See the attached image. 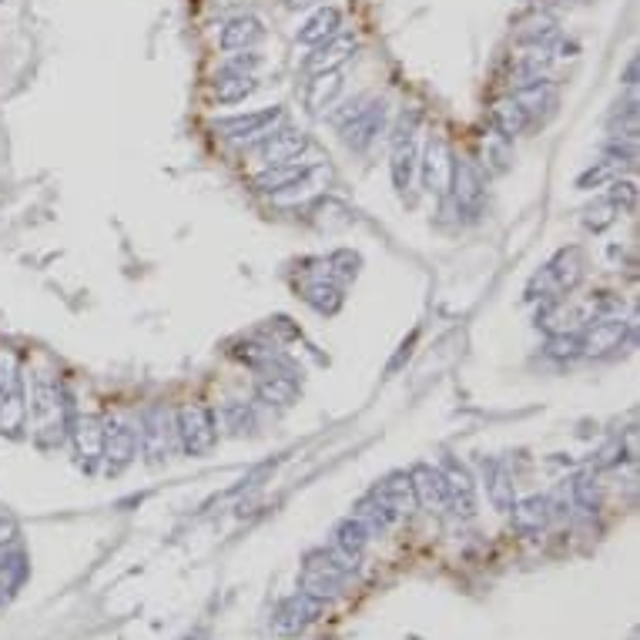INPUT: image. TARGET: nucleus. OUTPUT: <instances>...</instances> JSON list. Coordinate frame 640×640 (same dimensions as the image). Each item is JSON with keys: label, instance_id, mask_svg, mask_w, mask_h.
I'll return each instance as SVG.
<instances>
[{"label": "nucleus", "instance_id": "1", "mask_svg": "<svg viewBox=\"0 0 640 640\" xmlns=\"http://www.w3.org/2000/svg\"><path fill=\"white\" fill-rule=\"evenodd\" d=\"M27 413H31V429H34V443L41 450H54L68 439L71 426V409L68 396H64L61 382H57L51 372H41L31 386V403H27Z\"/></svg>", "mask_w": 640, "mask_h": 640}, {"label": "nucleus", "instance_id": "2", "mask_svg": "<svg viewBox=\"0 0 640 640\" xmlns=\"http://www.w3.org/2000/svg\"><path fill=\"white\" fill-rule=\"evenodd\" d=\"M27 389L24 372L14 352H0V433L21 436L27 423Z\"/></svg>", "mask_w": 640, "mask_h": 640}, {"label": "nucleus", "instance_id": "3", "mask_svg": "<svg viewBox=\"0 0 640 640\" xmlns=\"http://www.w3.org/2000/svg\"><path fill=\"white\" fill-rule=\"evenodd\" d=\"M178 429H175V413L165 403H155L141 413V453L148 456L151 466L165 463L175 453Z\"/></svg>", "mask_w": 640, "mask_h": 640}, {"label": "nucleus", "instance_id": "4", "mask_svg": "<svg viewBox=\"0 0 640 640\" xmlns=\"http://www.w3.org/2000/svg\"><path fill=\"white\" fill-rule=\"evenodd\" d=\"M178 443L188 456H208L215 450V413L202 403H185L175 413Z\"/></svg>", "mask_w": 640, "mask_h": 640}, {"label": "nucleus", "instance_id": "5", "mask_svg": "<svg viewBox=\"0 0 640 640\" xmlns=\"http://www.w3.org/2000/svg\"><path fill=\"white\" fill-rule=\"evenodd\" d=\"M450 195H453V202L463 215H480V208L486 202V181H483L480 165H476L473 158L453 155Z\"/></svg>", "mask_w": 640, "mask_h": 640}, {"label": "nucleus", "instance_id": "6", "mask_svg": "<svg viewBox=\"0 0 640 640\" xmlns=\"http://www.w3.org/2000/svg\"><path fill=\"white\" fill-rule=\"evenodd\" d=\"M419 168H423V188L429 195L446 198L450 195V178H453V151L446 145L443 135H433L426 141V151L419 158Z\"/></svg>", "mask_w": 640, "mask_h": 640}, {"label": "nucleus", "instance_id": "7", "mask_svg": "<svg viewBox=\"0 0 640 640\" xmlns=\"http://www.w3.org/2000/svg\"><path fill=\"white\" fill-rule=\"evenodd\" d=\"M339 128H342V141H346L352 151H366L372 141L382 135V128H386V101L369 98L346 124H339Z\"/></svg>", "mask_w": 640, "mask_h": 640}, {"label": "nucleus", "instance_id": "8", "mask_svg": "<svg viewBox=\"0 0 640 640\" xmlns=\"http://www.w3.org/2000/svg\"><path fill=\"white\" fill-rule=\"evenodd\" d=\"M627 342V322L617 315H597L580 336V356H610Z\"/></svg>", "mask_w": 640, "mask_h": 640}, {"label": "nucleus", "instance_id": "9", "mask_svg": "<svg viewBox=\"0 0 640 640\" xmlns=\"http://www.w3.org/2000/svg\"><path fill=\"white\" fill-rule=\"evenodd\" d=\"M135 453H138L135 429H131L128 423H121V419H111V423H104L101 460H104V470H108V476H118L124 466H131Z\"/></svg>", "mask_w": 640, "mask_h": 640}, {"label": "nucleus", "instance_id": "10", "mask_svg": "<svg viewBox=\"0 0 640 640\" xmlns=\"http://www.w3.org/2000/svg\"><path fill=\"white\" fill-rule=\"evenodd\" d=\"M68 436L74 443V453H78V463L91 473L104 450V423L98 416H71Z\"/></svg>", "mask_w": 640, "mask_h": 640}, {"label": "nucleus", "instance_id": "11", "mask_svg": "<svg viewBox=\"0 0 640 640\" xmlns=\"http://www.w3.org/2000/svg\"><path fill=\"white\" fill-rule=\"evenodd\" d=\"M356 34H332L322 44L312 47V54L305 57V71L309 74H322V71H339L342 64L356 54Z\"/></svg>", "mask_w": 640, "mask_h": 640}, {"label": "nucleus", "instance_id": "12", "mask_svg": "<svg viewBox=\"0 0 640 640\" xmlns=\"http://www.w3.org/2000/svg\"><path fill=\"white\" fill-rule=\"evenodd\" d=\"M279 121H282V108H262L252 114H238V118L218 121V131H222L228 141H248V138H265Z\"/></svg>", "mask_w": 640, "mask_h": 640}, {"label": "nucleus", "instance_id": "13", "mask_svg": "<svg viewBox=\"0 0 640 640\" xmlns=\"http://www.w3.org/2000/svg\"><path fill=\"white\" fill-rule=\"evenodd\" d=\"M332 185V165H326V161H319V165H309L305 168V175L299 181H292L289 188L279 191L275 198V205H299V202H309V198L322 195Z\"/></svg>", "mask_w": 640, "mask_h": 640}, {"label": "nucleus", "instance_id": "14", "mask_svg": "<svg viewBox=\"0 0 640 640\" xmlns=\"http://www.w3.org/2000/svg\"><path fill=\"white\" fill-rule=\"evenodd\" d=\"M309 148V138L302 135V131H292V128H282V131H272V135H265V141L259 145V155L265 165H292L295 158L302 155V151Z\"/></svg>", "mask_w": 640, "mask_h": 640}, {"label": "nucleus", "instance_id": "15", "mask_svg": "<svg viewBox=\"0 0 640 640\" xmlns=\"http://www.w3.org/2000/svg\"><path fill=\"white\" fill-rule=\"evenodd\" d=\"M584 272H587V262H584V252H580L577 245L560 248V252L553 255V262L547 265L550 282L557 285L560 295H567V292L577 289V285L584 282Z\"/></svg>", "mask_w": 640, "mask_h": 640}, {"label": "nucleus", "instance_id": "16", "mask_svg": "<svg viewBox=\"0 0 640 640\" xmlns=\"http://www.w3.org/2000/svg\"><path fill=\"white\" fill-rule=\"evenodd\" d=\"M513 101H517L520 108L527 111V118L533 124V121H547V118H553V114H557L560 94H557V88H553L547 78H543V81L527 84V88H517Z\"/></svg>", "mask_w": 640, "mask_h": 640}, {"label": "nucleus", "instance_id": "17", "mask_svg": "<svg viewBox=\"0 0 640 640\" xmlns=\"http://www.w3.org/2000/svg\"><path fill=\"white\" fill-rule=\"evenodd\" d=\"M265 37V24L252 14H238L222 27V47L225 51H252Z\"/></svg>", "mask_w": 640, "mask_h": 640}, {"label": "nucleus", "instance_id": "18", "mask_svg": "<svg viewBox=\"0 0 640 640\" xmlns=\"http://www.w3.org/2000/svg\"><path fill=\"white\" fill-rule=\"evenodd\" d=\"M409 483H413V493L423 500V506L429 510H443L446 503H450V496H446V480L443 473L433 470V466L419 463L413 466V473H409Z\"/></svg>", "mask_w": 640, "mask_h": 640}, {"label": "nucleus", "instance_id": "19", "mask_svg": "<svg viewBox=\"0 0 640 640\" xmlns=\"http://www.w3.org/2000/svg\"><path fill=\"white\" fill-rule=\"evenodd\" d=\"M342 84H346V78H342V71L312 74L309 91H305V108H309L312 114H322L326 108H332V101H336L339 94H342Z\"/></svg>", "mask_w": 640, "mask_h": 640}, {"label": "nucleus", "instance_id": "20", "mask_svg": "<svg viewBox=\"0 0 640 640\" xmlns=\"http://www.w3.org/2000/svg\"><path fill=\"white\" fill-rule=\"evenodd\" d=\"M339 27H342V14H339V7H319L309 21L302 24V31H299V44L305 47H315V44H322L326 37L332 34H339Z\"/></svg>", "mask_w": 640, "mask_h": 640}, {"label": "nucleus", "instance_id": "21", "mask_svg": "<svg viewBox=\"0 0 640 640\" xmlns=\"http://www.w3.org/2000/svg\"><path fill=\"white\" fill-rule=\"evenodd\" d=\"M443 480H446V496L460 506L463 513H470V506H473V480H470V473H466V466L463 463H456L453 456H446L443 460Z\"/></svg>", "mask_w": 640, "mask_h": 640}, {"label": "nucleus", "instance_id": "22", "mask_svg": "<svg viewBox=\"0 0 640 640\" xmlns=\"http://www.w3.org/2000/svg\"><path fill=\"white\" fill-rule=\"evenodd\" d=\"M419 165V151H416V138H406V141H396L393 145V161H389V171H393V185L396 191H409L413 185V171Z\"/></svg>", "mask_w": 640, "mask_h": 640}, {"label": "nucleus", "instance_id": "23", "mask_svg": "<svg viewBox=\"0 0 640 640\" xmlns=\"http://www.w3.org/2000/svg\"><path fill=\"white\" fill-rule=\"evenodd\" d=\"M295 396H299V382L292 372H269L259 382V399L269 406H292Z\"/></svg>", "mask_w": 640, "mask_h": 640}, {"label": "nucleus", "instance_id": "24", "mask_svg": "<svg viewBox=\"0 0 640 640\" xmlns=\"http://www.w3.org/2000/svg\"><path fill=\"white\" fill-rule=\"evenodd\" d=\"M527 128H530V118H527V111H523L517 101H513V98L496 101V108H493V131H500L503 138H517Z\"/></svg>", "mask_w": 640, "mask_h": 640}, {"label": "nucleus", "instance_id": "25", "mask_svg": "<svg viewBox=\"0 0 640 640\" xmlns=\"http://www.w3.org/2000/svg\"><path fill=\"white\" fill-rule=\"evenodd\" d=\"M413 483H409L406 473H393L386 483L376 490V500L386 506V510H399V513H409V506H413Z\"/></svg>", "mask_w": 640, "mask_h": 640}, {"label": "nucleus", "instance_id": "26", "mask_svg": "<svg viewBox=\"0 0 640 640\" xmlns=\"http://www.w3.org/2000/svg\"><path fill=\"white\" fill-rule=\"evenodd\" d=\"M305 168L309 165H299V161H292V165H272L269 171L255 175V188L265 191V195H279V191H285L292 181H299L305 175Z\"/></svg>", "mask_w": 640, "mask_h": 640}, {"label": "nucleus", "instance_id": "27", "mask_svg": "<svg viewBox=\"0 0 640 640\" xmlns=\"http://www.w3.org/2000/svg\"><path fill=\"white\" fill-rule=\"evenodd\" d=\"M252 91H255L252 74H238V71H225L222 68V74H218V81H215V94H218V101H222V104L245 101Z\"/></svg>", "mask_w": 640, "mask_h": 640}, {"label": "nucleus", "instance_id": "28", "mask_svg": "<svg viewBox=\"0 0 640 640\" xmlns=\"http://www.w3.org/2000/svg\"><path fill=\"white\" fill-rule=\"evenodd\" d=\"M480 151H483V165L490 175H503L510 168V138H503L500 131H490V135L480 138Z\"/></svg>", "mask_w": 640, "mask_h": 640}, {"label": "nucleus", "instance_id": "29", "mask_svg": "<svg viewBox=\"0 0 640 640\" xmlns=\"http://www.w3.org/2000/svg\"><path fill=\"white\" fill-rule=\"evenodd\" d=\"M305 302L312 305L315 312H322V315H336L342 309V289L339 285H332V282H312V285H305Z\"/></svg>", "mask_w": 640, "mask_h": 640}, {"label": "nucleus", "instance_id": "30", "mask_svg": "<svg viewBox=\"0 0 640 640\" xmlns=\"http://www.w3.org/2000/svg\"><path fill=\"white\" fill-rule=\"evenodd\" d=\"M312 222L319 228H326V232H336V228H346L352 222L349 208L336 202V198H319V202L312 205Z\"/></svg>", "mask_w": 640, "mask_h": 640}, {"label": "nucleus", "instance_id": "31", "mask_svg": "<svg viewBox=\"0 0 640 640\" xmlns=\"http://www.w3.org/2000/svg\"><path fill=\"white\" fill-rule=\"evenodd\" d=\"M483 476H486V483H490L493 503L506 510V506L513 503V483H510V476H506L503 463L500 460H483Z\"/></svg>", "mask_w": 640, "mask_h": 640}, {"label": "nucleus", "instance_id": "32", "mask_svg": "<svg viewBox=\"0 0 640 640\" xmlns=\"http://www.w3.org/2000/svg\"><path fill=\"white\" fill-rule=\"evenodd\" d=\"M607 202L617 208V215L624 212H637V181L630 178H614L610 181V191H607Z\"/></svg>", "mask_w": 640, "mask_h": 640}, {"label": "nucleus", "instance_id": "33", "mask_svg": "<svg viewBox=\"0 0 640 640\" xmlns=\"http://www.w3.org/2000/svg\"><path fill=\"white\" fill-rule=\"evenodd\" d=\"M617 171H620V165L614 158H600L597 165H590L584 175L577 178V188H584V191H590V188H600V185H607V181H614L617 178Z\"/></svg>", "mask_w": 640, "mask_h": 640}, {"label": "nucleus", "instance_id": "34", "mask_svg": "<svg viewBox=\"0 0 640 640\" xmlns=\"http://www.w3.org/2000/svg\"><path fill=\"white\" fill-rule=\"evenodd\" d=\"M537 326L547 329V336H560V332H567V326H570V312L563 309L560 302H547V305H540V312H537Z\"/></svg>", "mask_w": 640, "mask_h": 640}, {"label": "nucleus", "instance_id": "35", "mask_svg": "<svg viewBox=\"0 0 640 640\" xmlns=\"http://www.w3.org/2000/svg\"><path fill=\"white\" fill-rule=\"evenodd\" d=\"M557 37H560V31H557V21H553V17H537V21L523 31V41L533 44V47H547V51Z\"/></svg>", "mask_w": 640, "mask_h": 640}, {"label": "nucleus", "instance_id": "36", "mask_svg": "<svg viewBox=\"0 0 640 640\" xmlns=\"http://www.w3.org/2000/svg\"><path fill=\"white\" fill-rule=\"evenodd\" d=\"M604 155L614 158L617 165L624 161V165L634 168V165H637V138H630V135H614V138H610L607 145H604Z\"/></svg>", "mask_w": 640, "mask_h": 640}, {"label": "nucleus", "instance_id": "37", "mask_svg": "<svg viewBox=\"0 0 640 640\" xmlns=\"http://www.w3.org/2000/svg\"><path fill=\"white\" fill-rule=\"evenodd\" d=\"M614 218H617V208L610 205L607 198H600V202L584 208V225L590 228V232H604L607 225H614Z\"/></svg>", "mask_w": 640, "mask_h": 640}, {"label": "nucleus", "instance_id": "38", "mask_svg": "<svg viewBox=\"0 0 640 640\" xmlns=\"http://www.w3.org/2000/svg\"><path fill=\"white\" fill-rule=\"evenodd\" d=\"M614 135H630V138H637V98L630 94V98L624 104H617V111H614Z\"/></svg>", "mask_w": 640, "mask_h": 640}, {"label": "nucleus", "instance_id": "39", "mask_svg": "<svg viewBox=\"0 0 640 640\" xmlns=\"http://www.w3.org/2000/svg\"><path fill=\"white\" fill-rule=\"evenodd\" d=\"M547 356L550 359H577L580 356V336L577 332H560V336L547 339Z\"/></svg>", "mask_w": 640, "mask_h": 640}, {"label": "nucleus", "instance_id": "40", "mask_svg": "<svg viewBox=\"0 0 640 640\" xmlns=\"http://www.w3.org/2000/svg\"><path fill=\"white\" fill-rule=\"evenodd\" d=\"M547 500H540V496H530V500H523L517 506V520L523 523V527H537V523H543V517H547Z\"/></svg>", "mask_w": 640, "mask_h": 640}, {"label": "nucleus", "instance_id": "41", "mask_svg": "<svg viewBox=\"0 0 640 640\" xmlns=\"http://www.w3.org/2000/svg\"><path fill=\"white\" fill-rule=\"evenodd\" d=\"M329 265H332V269H336V275H339V279H356V275H359V265H362V259H359L356 252H349V248H342V252H336V255H332V259H329Z\"/></svg>", "mask_w": 640, "mask_h": 640}, {"label": "nucleus", "instance_id": "42", "mask_svg": "<svg viewBox=\"0 0 640 640\" xmlns=\"http://www.w3.org/2000/svg\"><path fill=\"white\" fill-rule=\"evenodd\" d=\"M222 416L228 419V426H232L235 433H245V429H252V426H255L252 409H248L245 403H228V406L222 409Z\"/></svg>", "mask_w": 640, "mask_h": 640}, {"label": "nucleus", "instance_id": "43", "mask_svg": "<svg viewBox=\"0 0 640 640\" xmlns=\"http://www.w3.org/2000/svg\"><path fill=\"white\" fill-rule=\"evenodd\" d=\"M573 490H577L580 496V503H587V506H597V483L590 480V476H577V483H573Z\"/></svg>", "mask_w": 640, "mask_h": 640}, {"label": "nucleus", "instance_id": "44", "mask_svg": "<svg viewBox=\"0 0 640 640\" xmlns=\"http://www.w3.org/2000/svg\"><path fill=\"white\" fill-rule=\"evenodd\" d=\"M624 84H627L630 91L637 88V57H634V61L627 64V71H624Z\"/></svg>", "mask_w": 640, "mask_h": 640}, {"label": "nucleus", "instance_id": "45", "mask_svg": "<svg viewBox=\"0 0 640 640\" xmlns=\"http://www.w3.org/2000/svg\"><path fill=\"white\" fill-rule=\"evenodd\" d=\"M312 4H319V0H285L289 11H305V7H312Z\"/></svg>", "mask_w": 640, "mask_h": 640}, {"label": "nucleus", "instance_id": "46", "mask_svg": "<svg viewBox=\"0 0 640 640\" xmlns=\"http://www.w3.org/2000/svg\"><path fill=\"white\" fill-rule=\"evenodd\" d=\"M14 527V523L11 520H4V517H0V533H7V530H11ZM0 540H4V537H0Z\"/></svg>", "mask_w": 640, "mask_h": 640}, {"label": "nucleus", "instance_id": "47", "mask_svg": "<svg viewBox=\"0 0 640 640\" xmlns=\"http://www.w3.org/2000/svg\"><path fill=\"white\" fill-rule=\"evenodd\" d=\"M0 4H4V0H0Z\"/></svg>", "mask_w": 640, "mask_h": 640}]
</instances>
